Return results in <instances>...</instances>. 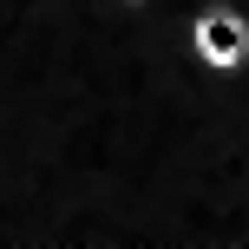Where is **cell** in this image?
Instances as JSON below:
<instances>
[{"label":"cell","mask_w":249,"mask_h":249,"mask_svg":"<svg viewBox=\"0 0 249 249\" xmlns=\"http://www.w3.org/2000/svg\"><path fill=\"white\" fill-rule=\"evenodd\" d=\"M184 53L210 79H243L249 72V7L243 0H203L184 20Z\"/></svg>","instance_id":"cell-1"}]
</instances>
